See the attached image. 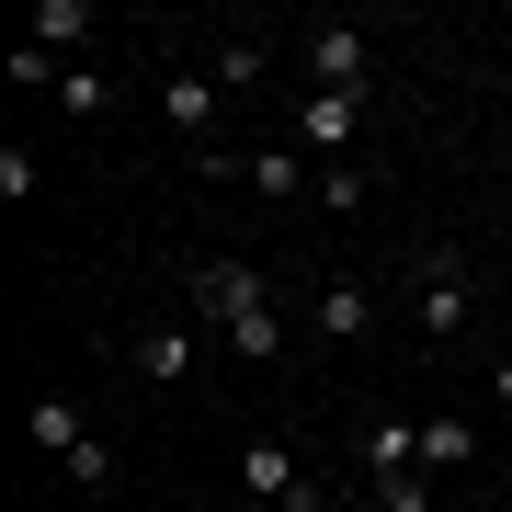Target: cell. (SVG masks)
Masks as SVG:
<instances>
[{"instance_id":"4","label":"cell","mask_w":512,"mask_h":512,"mask_svg":"<svg viewBox=\"0 0 512 512\" xmlns=\"http://www.w3.org/2000/svg\"><path fill=\"white\" fill-rule=\"evenodd\" d=\"M308 69H319V92H365L376 80V57H365V35H353V23H308Z\"/></svg>"},{"instance_id":"13","label":"cell","mask_w":512,"mask_h":512,"mask_svg":"<svg viewBox=\"0 0 512 512\" xmlns=\"http://www.w3.org/2000/svg\"><path fill=\"white\" fill-rule=\"evenodd\" d=\"M57 467H69L80 490H114V444H103V433H80V444H69V456H57Z\"/></svg>"},{"instance_id":"12","label":"cell","mask_w":512,"mask_h":512,"mask_svg":"<svg viewBox=\"0 0 512 512\" xmlns=\"http://www.w3.org/2000/svg\"><path fill=\"white\" fill-rule=\"evenodd\" d=\"M228 353H239V365H274V353H285V319H274V308L228 319Z\"/></svg>"},{"instance_id":"18","label":"cell","mask_w":512,"mask_h":512,"mask_svg":"<svg viewBox=\"0 0 512 512\" xmlns=\"http://www.w3.org/2000/svg\"><path fill=\"white\" fill-rule=\"evenodd\" d=\"M57 103H69V114H103L114 80H103V69H69V80H57Z\"/></svg>"},{"instance_id":"1","label":"cell","mask_w":512,"mask_h":512,"mask_svg":"<svg viewBox=\"0 0 512 512\" xmlns=\"http://www.w3.org/2000/svg\"><path fill=\"white\" fill-rule=\"evenodd\" d=\"M421 296H410V319H421V342H456V330L478 319V285H467V251L456 239H421Z\"/></svg>"},{"instance_id":"7","label":"cell","mask_w":512,"mask_h":512,"mask_svg":"<svg viewBox=\"0 0 512 512\" xmlns=\"http://www.w3.org/2000/svg\"><path fill=\"white\" fill-rule=\"evenodd\" d=\"M126 365H137L148 387H183V376L205 365V342H194V330H137V342H126Z\"/></svg>"},{"instance_id":"14","label":"cell","mask_w":512,"mask_h":512,"mask_svg":"<svg viewBox=\"0 0 512 512\" xmlns=\"http://www.w3.org/2000/svg\"><path fill=\"white\" fill-rule=\"evenodd\" d=\"M262 69H274V46H262V35H228V46H217V80H228V92H239V80H262Z\"/></svg>"},{"instance_id":"5","label":"cell","mask_w":512,"mask_h":512,"mask_svg":"<svg viewBox=\"0 0 512 512\" xmlns=\"http://www.w3.org/2000/svg\"><path fill=\"white\" fill-rule=\"evenodd\" d=\"M296 137H308V148H330V160H342V148L365 137V92H308V103H296Z\"/></svg>"},{"instance_id":"2","label":"cell","mask_w":512,"mask_h":512,"mask_svg":"<svg viewBox=\"0 0 512 512\" xmlns=\"http://www.w3.org/2000/svg\"><path fill=\"white\" fill-rule=\"evenodd\" d=\"M239 490H251V501H274V512H330V490H308L296 444H274V433H262L251 456H239Z\"/></svg>"},{"instance_id":"11","label":"cell","mask_w":512,"mask_h":512,"mask_svg":"<svg viewBox=\"0 0 512 512\" xmlns=\"http://www.w3.org/2000/svg\"><path fill=\"white\" fill-rule=\"evenodd\" d=\"M365 467H376V478L421 467V421H376V433H365Z\"/></svg>"},{"instance_id":"17","label":"cell","mask_w":512,"mask_h":512,"mask_svg":"<svg viewBox=\"0 0 512 512\" xmlns=\"http://www.w3.org/2000/svg\"><path fill=\"white\" fill-rule=\"evenodd\" d=\"M376 501H387V512H433V467H399V478H376Z\"/></svg>"},{"instance_id":"15","label":"cell","mask_w":512,"mask_h":512,"mask_svg":"<svg viewBox=\"0 0 512 512\" xmlns=\"http://www.w3.org/2000/svg\"><path fill=\"white\" fill-rule=\"evenodd\" d=\"M23 421H35V444H46V456H69V444H80V410H69V399H35Z\"/></svg>"},{"instance_id":"6","label":"cell","mask_w":512,"mask_h":512,"mask_svg":"<svg viewBox=\"0 0 512 512\" xmlns=\"http://www.w3.org/2000/svg\"><path fill=\"white\" fill-rule=\"evenodd\" d=\"M23 46H46V57H69V46H103V12H92V0H35Z\"/></svg>"},{"instance_id":"16","label":"cell","mask_w":512,"mask_h":512,"mask_svg":"<svg viewBox=\"0 0 512 512\" xmlns=\"http://www.w3.org/2000/svg\"><path fill=\"white\" fill-rule=\"evenodd\" d=\"M239 183H251V194H274V205H285V194H296V148H262V160H251V171H239Z\"/></svg>"},{"instance_id":"8","label":"cell","mask_w":512,"mask_h":512,"mask_svg":"<svg viewBox=\"0 0 512 512\" xmlns=\"http://www.w3.org/2000/svg\"><path fill=\"white\" fill-rule=\"evenodd\" d=\"M160 114H171L183 137H205V126H217V80H205V69H171V80H160Z\"/></svg>"},{"instance_id":"19","label":"cell","mask_w":512,"mask_h":512,"mask_svg":"<svg viewBox=\"0 0 512 512\" xmlns=\"http://www.w3.org/2000/svg\"><path fill=\"white\" fill-rule=\"evenodd\" d=\"M46 80H69V69H57L46 46H12V92H46Z\"/></svg>"},{"instance_id":"21","label":"cell","mask_w":512,"mask_h":512,"mask_svg":"<svg viewBox=\"0 0 512 512\" xmlns=\"http://www.w3.org/2000/svg\"><path fill=\"white\" fill-rule=\"evenodd\" d=\"M239 512H274V501H239Z\"/></svg>"},{"instance_id":"20","label":"cell","mask_w":512,"mask_h":512,"mask_svg":"<svg viewBox=\"0 0 512 512\" xmlns=\"http://www.w3.org/2000/svg\"><path fill=\"white\" fill-rule=\"evenodd\" d=\"M490 399H501V410H512V353H501V365H490Z\"/></svg>"},{"instance_id":"3","label":"cell","mask_w":512,"mask_h":512,"mask_svg":"<svg viewBox=\"0 0 512 512\" xmlns=\"http://www.w3.org/2000/svg\"><path fill=\"white\" fill-rule=\"evenodd\" d=\"M194 308H205V319L228 330V319H251V308H274V296H262V274H251V262H228V251H205V262H194Z\"/></svg>"},{"instance_id":"10","label":"cell","mask_w":512,"mask_h":512,"mask_svg":"<svg viewBox=\"0 0 512 512\" xmlns=\"http://www.w3.org/2000/svg\"><path fill=\"white\" fill-rule=\"evenodd\" d=\"M467 456H478V433H467L456 410H433V421H421V467H433V478H444V467H467Z\"/></svg>"},{"instance_id":"9","label":"cell","mask_w":512,"mask_h":512,"mask_svg":"<svg viewBox=\"0 0 512 512\" xmlns=\"http://www.w3.org/2000/svg\"><path fill=\"white\" fill-rule=\"evenodd\" d=\"M319 330H330V342H365V330H376V296L365 285H319Z\"/></svg>"}]
</instances>
